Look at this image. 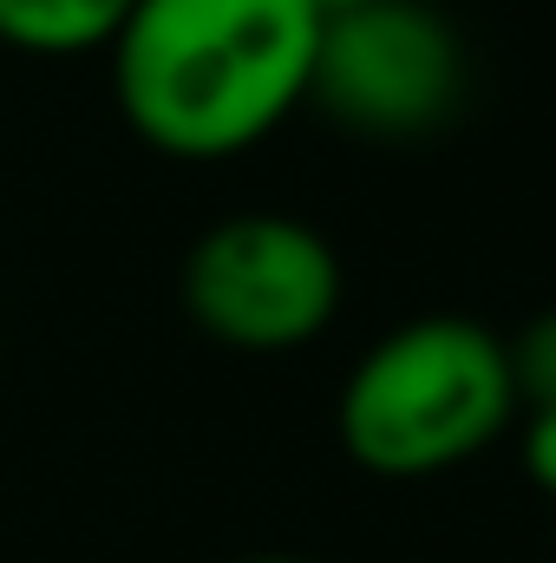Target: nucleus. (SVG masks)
I'll return each instance as SVG.
<instances>
[{
	"label": "nucleus",
	"instance_id": "f257e3e1",
	"mask_svg": "<svg viewBox=\"0 0 556 563\" xmlns=\"http://www.w3.org/2000/svg\"><path fill=\"white\" fill-rule=\"evenodd\" d=\"M321 13L308 0H132L112 99L157 157L230 164L308 106Z\"/></svg>",
	"mask_w": 556,
	"mask_h": 563
},
{
	"label": "nucleus",
	"instance_id": "f03ea898",
	"mask_svg": "<svg viewBox=\"0 0 556 563\" xmlns=\"http://www.w3.org/2000/svg\"><path fill=\"white\" fill-rule=\"evenodd\" d=\"M518 420L511 347L465 314H419L380 334L341 387V445L374 478H438Z\"/></svg>",
	"mask_w": 556,
	"mask_h": 563
},
{
	"label": "nucleus",
	"instance_id": "7ed1b4c3",
	"mask_svg": "<svg viewBox=\"0 0 556 563\" xmlns=\"http://www.w3.org/2000/svg\"><path fill=\"white\" fill-rule=\"evenodd\" d=\"M184 308L223 347L288 354L341 314V256L321 230L276 210L223 217L184 256Z\"/></svg>",
	"mask_w": 556,
	"mask_h": 563
},
{
	"label": "nucleus",
	"instance_id": "20e7f679",
	"mask_svg": "<svg viewBox=\"0 0 556 563\" xmlns=\"http://www.w3.org/2000/svg\"><path fill=\"white\" fill-rule=\"evenodd\" d=\"M308 99L360 139H419L465 99V46L419 0H367L321 20Z\"/></svg>",
	"mask_w": 556,
	"mask_h": 563
},
{
	"label": "nucleus",
	"instance_id": "39448f33",
	"mask_svg": "<svg viewBox=\"0 0 556 563\" xmlns=\"http://www.w3.org/2000/svg\"><path fill=\"white\" fill-rule=\"evenodd\" d=\"M125 13L132 0H0V53H26V59L105 53Z\"/></svg>",
	"mask_w": 556,
	"mask_h": 563
},
{
	"label": "nucleus",
	"instance_id": "423d86ee",
	"mask_svg": "<svg viewBox=\"0 0 556 563\" xmlns=\"http://www.w3.org/2000/svg\"><path fill=\"white\" fill-rule=\"evenodd\" d=\"M511 347V380H518V407L524 413H556V308H544L537 321H524Z\"/></svg>",
	"mask_w": 556,
	"mask_h": 563
},
{
	"label": "nucleus",
	"instance_id": "0eeeda50",
	"mask_svg": "<svg viewBox=\"0 0 556 563\" xmlns=\"http://www.w3.org/2000/svg\"><path fill=\"white\" fill-rule=\"evenodd\" d=\"M524 472L556 498V413H524Z\"/></svg>",
	"mask_w": 556,
	"mask_h": 563
},
{
	"label": "nucleus",
	"instance_id": "6e6552de",
	"mask_svg": "<svg viewBox=\"0 0 556 563\" xmlns=\"http://www.w3.org/2000/svg\"><path fill=\"white\" fill-rule=\"evenodd\" d=\"M308 7H314V13L327 20V13H347V7H367V0H308Z\"/></svg>",
	"mask_w": 556,
	"mask_h": 563
},
{
	"label": "nucleus",
	"instance_id": "1a4fd4ad",
	"mask_svg": "<svg viewBox=\"0 0 556 563\" xmlns=\"http://www.w3.org/2000/svg\"><path fill=\"white\" fill-rule=\"evenodd\" d=\"M249 563H301V558H249Z\"/></svg>",
	"mask_w": 556,
	"mask_h": 563
}]
</instances>
